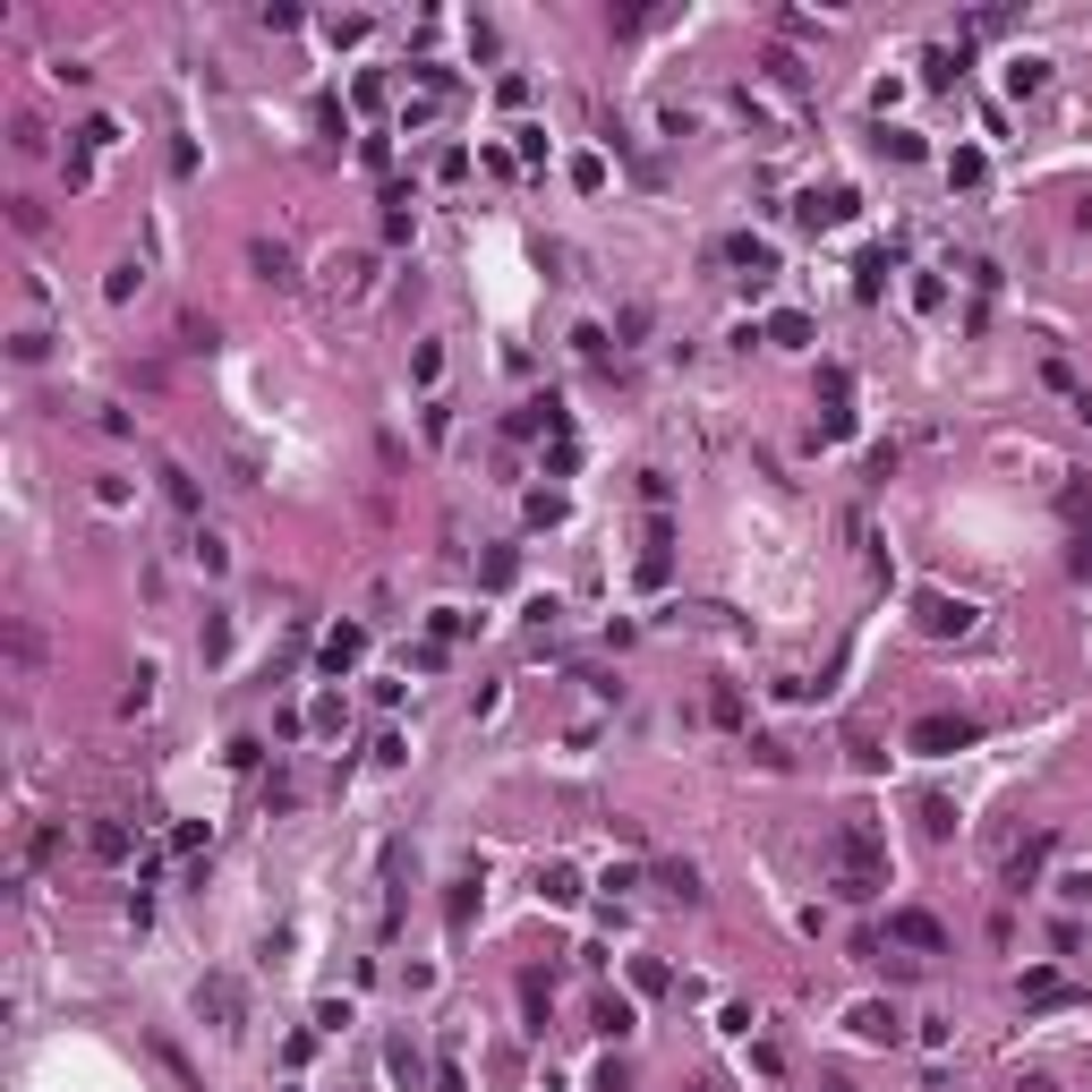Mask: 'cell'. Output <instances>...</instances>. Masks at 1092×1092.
I'll return each mask as SVG.
<instances>
[{
	"label": "cell",
	"instance_id": "obj_4",
	"mask_svg": "<svg viewBox=\"0 0 1092 1092\" xmlns=\"http://www.w3.org/2000/svg\"><path fill=\"white\" fill-rule=\"evenodd\" d=\"M888 939H897V948H922V956H939V948H948V931H939L931 913H913V904H897V913H888Z\"/></svg>",
	"mask_w": 1092,
	"mask_h": 1092
},
{
	"label": "cell",
	"instance_id": "obj_19",
	"mask_svg": "<svg viewBox=\"0 0 1092 1092\" xmlns=\"http://www.w3.org/2000/svg\"><path fill=\"white\" fill-rule=\"evenodd\" d=\"M657 879H666V888H675V897H683V904H692V897H700V870H692V863H657Z\"/></svg>",
	"mask_w": 1092,
	"mask_h": 1092
},
{
	"label": "cell",
	"instance_id": "obj_13",
	"mask_svg": "<svg viewBox=\"0 0 1092 1092\" xmlns=\"http://www.w3.org/2000/svg\"><path fill=\"white\" fill-rule=\"evenodd\" d=\"M1041 86H1050V61H1032V52H1025V61L1007 68V95H1041Z\"/></svg>",
	"mask_w": 1092,
	"mask_h": 1092
},
{
	"label": "cell",
	"instance_id": "obj_2",
	"mask_svg": "<svg viewBox=\"0 0 1092 1092\" xmlns=\"http://www.w3.org/2000/svg\"><path fill=\"white\" fill-rule=\"evenodd\" d=\"M913 623H922V632H939V641H964V632H973L982 614H973V598H948V589H922V598H913Z\"/></svg>",
	"mask_w": 1092,
	"mask_h": 1092
},
{
	"label": "cell",
	"instance_id": "obj_16",
	"mask_svg": "<svg viewBox=\"0 0 1092 1092\" xmlns=\"http://www.w3.org/2000/svg\"><path fill=\"white\" fill-rule=\"evenodd\" d=\"M666 546H675V538H666V521H649V555H641V580H666Z\"/></svg>",
	"mask_w": 1092,
	"mask_h": 1092
},
{
	"label": "cell",
	"instance_id": "obj_21",
	"mask_svg": "<svg viewBox=\"0 0 1092 1092\" xmlns=\"http://www.w3.org/2000/svg\"><path fill=\"white\" fill-rule=\"evenodd\" d=\"M43 351H52V333H34V324H26V333H9V358H26V367H34Z\"/></svg>",
	"mask_w": 1092,
	"mask_h": 1092
},
{
	"label": "cell",
	"instance_id": "obj_22",
	"mask_svg": "<svg viewBox=\"0 0 1092 1092\" xmlns=\"http://www.w3.org/2000/svg\"><path fill=\"white\" fill-rule=\"evenodd\" d=\"M769 342H785V351H794V342H811V317H777V324H769Z\"/></svg>",
	"mask_w": 1092,
	"mask_h": 1092
},
{
	"label": "cell",
	"instance_id": "obj_20",
	"mask_svg": "<svg viewBox=\"0 0 1092 1092\" xmlns=\"http://www.w3.org/2000/svg\"><path fill=\"white\" fill-rule=\"evenodd\" d=\"M922 828L948 836V828H956V803H948V794H922Z\"/></svg>",
	"mask_w": 1092,
	"mask_h": 1092
},
{
	"label": "cell",
	"instance_id": "obj_7",
	"mask_svg": "<svg viewBox=\"0 0 1092 1092\" xmlns=\"http://www.w3.org/2000/svg\"><path fill=\"white\" fill-rule=\"evenodd\" d=\"M794 214H803V223H811V231H836V223H854V196H845V189H828V196H820V189H811V196H803V205H794Z\"/></svg>",
	"mask_w": 1092,
	"mask_h": 1092
},
{
	"label": "cell",
	"instance_id": "obj_10",
	"mask_svg": "<svg viewBox=\"0 0 1092 1092\" xmlns=\"http://www.w3.org/2000/svg\"><path fill=\"white\" fill-rule=\"evenodd\" d=\"M854 1032H863V1041H897L904 1016H897V1007H879V998H863V1007H854Z\"/></svg>",
	"mask_w": 1092,
	"mask_h": 1092
},
{
	"label": "cell",
	"instance_id": "obj_5",
	"mask_svg": "<svg viewBox=\"0 0 1092 1092\" xmlns=\"http://www.w3.org/2000/svg\"><path fill=\"white\" fill-rule=\"evenodd\" d=\"M196 1016H214V1032H239V982H196Z\"/></svg>",
	"mask_w": 1092,
	"mask_h": 1092
},
{
	"label": "cell",
	"instance_id": "obj_25",
	"mask_svg": "<svg viewBox=\"0 0 1092 1092\" xmlns=\"http://www.w3.org/2000/svg\"><path fill=\"white\" fill-rule=\"evenodd\" d=\"M1075 223H1084V231H1092V196H1075Z\"/></svg>",
	"mask_w": 1092,
	"mask_h": 1092
},
{
	"label": "cell",
	"instance_id": "obj_18",
	"mask_svg": "<svg viewBox=\"0 0 1092 1092\" xmlns=\"http://www.w3.org/2000/svg\"><path fill=\"white\" fill-rule=\"evenodd\" d=\"M95 854H103V863H129V828H120V820H103V828H95Z\"/></svg>",
	"mask_w": 1092,
	"mask_h": 1092
},
{
	"label": "cell",
	"instance_id": "obj_1",
	"mask_svg": "<svg viewBox=\"0 0 1092 1092\" xmlns=\"http://www.w3.org/2000/svg\"><path fill=\"white\" fill-rule=\"evenodd\" d=\"M828 888H836V897H854V904L888 888V845H879V828H870L863 811L836 820V836H828Z\"/></svg>",
	"mask_w": 1092,
	"mask_h": 1092
},
{
	"label": "cell",
	"instance_id": "obj_9",
	"mask_svg": "<svg viewBox=\"0 0 1092 1092\" xmlns=\"http://www.w3.org/2000/svg\"><path fill=\"white\" fill-rule=\"evenodd\" d=\"M726 257H735L751 282H769V274H777V248H769V239H751V231H735V239H726Z\"/></svg>",
	"mask_w": 1092,
	"mask_h": 1092
},
{
	"label": "cell",
	"instance_id": "obj_15",
	"mask_svg": "<svg viewBox=\"0 0 1092 1092\" xmlns=\"http://www.w3.org/2000/svg\"><path fill=\"white\" fill-rule=\"evenodd\" d=\"M248 265H257L265 282H290V248H274V239H257V248H248Z\"/></svg>",
	"mask_w": 1092,
	"mask_h": 1092
},
{
	"label": "cell",
	"instance_id": "obj_3",
	"mask_svg": "<svg viewBox=\"0 0 1092 1092\" xmlns=\"http://www.w3.org/2000/svg\"><path fill=\"white\" fill-rule=\"evenodd\" d=\"M982 735V726H973V717H922V726H913V751H922V760H948V751H964V742Z\"/></svg>",
	"mask_w": 1092,
	"mask_h": 1092
},
{
	"label": "cell",
	"instance_id": "obj_23",
	"mask_svg": "<svg viewBox=\"0 0 1092 1092\" xmlns=\"http://www.w3.org/2000/svg\"><path fill=\"white\" fill-rule=\"evenodd\" d=\"M1075 572H1084V580H1092V538H1084V546H1075Z\"/></svg>",
	"mask_w": 1092,
	"mask_h": 1092
},
{
	"label": "cell",
	"instance_id": "obj_17",
	"mask_svg": "<svg viewBox=\"0 0 1092 1092\" xmlns=\"http://www.w3.org/2000/svg\"><path fill=\"white\" fill-rule=\"evenodd\" d=\"M598 1032L623 1041V1032H632V998H598Z\"/></svg>",
	"mask_w": 1092,
	"mask_h": 1092
},
{
	"label": "cell",
	"instance_id": "obj_14",
	"mask_svg": "<svg viewBox=\"0 0 1092 1092\" xmlns=\"http://www.w3.org/2000/svg\"><path fill=\"white\" fill-rule=\"evenodd\" d=\"M1059 998H1075L1059 973H1025V1007H1059Z\"/></svg>",
	"mask_w": 1092,
	"mask_h": 1092
},
{
	"label": "cell",
	"instance_id": "obj_11",
	"mask_svg": "<svg viewBox=\"0 0 1092 1092\" xmlns=\"http://www.w3.org/2000/svg\"><path fill=\"white\" fill-rule=\"evenodd\" d=\"M538 897H546V904H580V870H572V863H546V870H538Z\"/></svg>",
	"mask_w": 1092,
	"mask_h": 1092
},
{
	"label": "cell",
	"instance_id": "obj_8",
	"mask_svg": "<svg viewBox=\"0 0 1092 1092\" xmlns=\"http://www.w3.org/2000/svg\"><path fill=\"white\" fill-rule=\"evenodd\" d=\"M358 657H367V623H333V632H324V666L342 675V666H358Z\"/></svg>",
	"mask_w": 1092,
	"mask_h": 1092
},
{
	"label": "cell",
	"instance_id": "obj_6",
	"mask_svg": "<svg viewBox=\"0 0 1092 1092\" xmlns=\"http://www.w3.org/2000/svg\"><path fill=\"white\" fill-rule=\"evenodd\" d=\"M1050 845H1059L1050 828H1041V836H1025V845L1007 854V888H1032V879H1041V863H1050Z\"/></svg>",
	"mask_w": 1092,
	"mask_h": 1092
},
{
	"label": "cell",
	"instance_id": "obj_24",
	"mask_svg": "<svg viewBox=\"0 0 1092 1092\" xmlns=\"http://www.w3.org/2000/svg\"><path fill=\"white\" fill-rule=\"evenodd\" d=\"M1016 1092H1059V1084H1050V1075H1025V1084H1016Z\"/></svg>",
	"mask_w": 1092,
	"mask_h": 1092
},
{
	"label": "cell",
	"instance_id": "obj_12",
	"mask_svg": "<svg viewBox=\"0 0 1092 1092\" xmlns=\"http://www.w3.org/2000/svg\"><path fill=\"white\" fill-rule=\"evenodd\" d=\"M820 393H828V436H845V427H854V410H845V367H828V376H820Z\"/></svg>",
	"mask_w": 1092,
	"mask_h": 1092
}]
</instances>
